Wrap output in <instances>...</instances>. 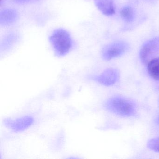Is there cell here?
I'll return each mask as SVG.
<instances>
[{"label": "cell", "instance_id": "obj_8", "mask_svg": "<svg viewBox=\"0 0 159 159\" xmlns=\"http://www.w3.org/2000/svg\"><path fill=\"white\" fill-rule=\"evenodd\" d=\"M18 14L14 9H8L2 11L0 13V24L8 25L13 24L17 20Z\"/></svg>", "mask_w": 159, "mask_h": 159}, {"label": "cell", "instance_id": "obj_10", "mask_svg": "<svg viewBox=\"0 0 159 159\" xmlns=\"http://www.w3.org/2000/svg\"><path fill=\"white\" fill-rule=\"evenodd\" d=\"M122 18L127 22H131L134 18V12L132 7L126 6L123 7L120 11Z\"/></svg>", "mask_w": 159, "mask_h": 159}, {"label": "cell", "instance_id": "obj_2", "mask_svg": "<svg viewBox=\"0 0 159 159\" xmlns=\"http://www.w3.org/2000/svg\"><path fill=\"white\" fill-rule=\"evenodd\" d=\"M104 107L110 112L120 116L129 117L134 114L135 106L131 100L121 97H112L104 103Z\"/></svg>", "mask_w": 159, "mask_h": 159}, {"label": "cell", "instance_id": "obj_3", "mask_svg": "<svg viewBox=\"0 0 159 159\" xmlns=\"http://www.w3.org/2000/svg\"><path fill=\"white\" fill-rule=\"evenodd\" d=\"M34 123V118L30 115H25L15 119L6 118L3 120L5 126L14 133H20L25 131Z\"/></svg>", "mask_w": 159, "mask_h": 159}, {"label": "cell", "instance_id": "obj_1", "mask_svg": "<svg viewBox=\"0 0 159 159\" xmlns=\"http://www.w3.org/2000/svg\"><path fill=\"white\" fill-rule=\"evenodd\" d=\"M56 55L62 57L66 55L72 46V39L70 34L63 29H58L53 32L50 38Z\"/></svg>", "mask_w": 159, "mask_h": 159}, {"label": "cell", "instance_id": "obj_6", "mask_svg": "<svg viewBox=\"0 0 159 159\" xmlns=\"http://www.w3.org/2000/svg\"><path fill=\"white\" fill-rule=\"evenodd\" d=\"M159 52V37L147 42L142 46L139 52L140 59L143 63H146L151 56Z\"/></svg>", "mask_w": 159, "mask_h": 159}, {"label": "cell", "instance_id": "obj_9", "mask_svg": "<svg viewBox=\"0 0 159 159\" xmlns=\"http://www.w3.org/2000/svg\"><path fill=\"white\" fill-rule=\"evenodd\" d=\"M148 71L151 78L159 80V57L154 58L148 63Z\"/></svg>", "mask_w": 159, "mask_h": 159}, {"label": "cell", "instance_id": "obj_5", "mask_svg": "<svg viewBox=\"0 0 159 159\" xmlns=\"http://www.w3.org/2000/svg\"><path fill=\"white\" fill-rule=\"evenodd\" d=\"M119 78L120 73L117 69L109 68L104 70L100 75L92 76L91 79L104 86H110L114 84Z\"/></svg>", "mask_w": 159, "mask_h": 159}, {"label": "cell", "instance_id": "obj_12", "mask_svg": "<svg viewBox=\"0 0 159 159\" xmlns=\"http://www.w3.org/2000/svg\"><path fill=\"white\" fill-rule=\"evenodd\" d=\"M158 123L159 124V119H158Z\"/></svg>", "mask_w": 159, "mask_h": 159}, {"label": "cell", "instance_id": "obj_4", "mask_svg": "<svg viewBox=\"0 0 159 159\" xmlns=\"http://www.w3.org/2000/svg\"><path fill=\"white\" fill-rule=\"evenodd\" d=\"M129 49V45L123 41L115 42L105 46L102 51V58L106 61L121 56Z\"/></svg>", "mask_w": 159, "mask_h": 159}, {"label": "cell", "instance_id": "obj_7", "mask_svg": "<svg viewBox=\"0 0 159 159\" xmlns=\"http://www.w3.org/2000/svg\"><path fill=\"white\" fill-rule=\"evenodd\" d=\"M94 2L98 9L104 15L110 16L115 13V8L112 0H94Z\"/></svg>", "mask_w": 159, "mask_h": 159}, {"label": "cell", "instance_id": "obj_11", "mask_svg": "<svg viewBox=\"0 0 159 159\" xmlns=\"http://www.w3.org/2000/svg\"><path fill=\"white\" fill-rule=\"evenodd\" d=\"M148 147L152 150L159 152V137L150 139L147 143Z\"/></svg>", "mask_w": 159, "mask_h": 159}]
</instances>
